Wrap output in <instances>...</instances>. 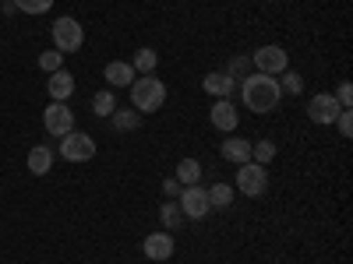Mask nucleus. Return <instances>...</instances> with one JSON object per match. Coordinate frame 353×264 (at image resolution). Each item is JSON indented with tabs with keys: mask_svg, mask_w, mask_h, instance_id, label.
<instances>
[{
	"mask_svg": "<svg viewBox=\"0 0 353 264\" xmlns=\"http://www.w3.org/2000/svg\"><path fill=\"white\" fill-rule=\"evenodd\" d=\"M241 96H244V106H248L251 113H272V109L279 106V99H283V88H279L276 78L254 71L251 78H244Z\"/></svg>",
	"mask_w": 353,
	"mask_h": 264,
	"instance_id": "1",
	"label": "nucleus"
},
{
	"mask_svg": "<svg viewBox=\"0 0 353 264\" xmlns=\"http://www.w3.org/2000/svg\"><path fill=\"white\" fill-rule=\"evenodd\" d=\"M163 102H166V85L159 78L145 74V78L131 81V106L138 113H156V109H163Z\"/></svg>",
	"mask_w": 353,
	"mask_h": 264,
	"instance_id": "2",
	"label": "nucleus"
},
{
	"mask_svg": "<svg viewBox=\"0 0 353 264\" xmlns=\"http://www.w3.org/2000/svg\"><path fill=\"white\" fill-rule=\"evenodd\" d=\"M53 46L61 50V53H78L81 50V43H85V28H81V21H74L71 14H64V18H57L53 21Z\"/></svg>",
	"mask_w": 353,
	"mask_h": 264,
	"instance_id": "3",
	"label": "nucleus"
},
{
	"mask_svg": "<svg viewBox=\"0 0 353 264\" xmlns=\"http://www.w3.org/2000/svg\"><path fill=\"white\" fill-rule=\"evenodd\" d=\"M265 187H269V169H265V166H258V162L237 166V190L241 194L258 197V194H265Z\"/></svg>",
	"mask_w": 353,
	"mask_h": 264,
	"instance_id": "4",
	"label": "nucleus"
},
{
	"mask_svg": "<svg viewBox=\"0 0 353 264\" xmlns=\"http://www.w3.org/2000/svg\"><path fill=\"white\" fill-rule=\"evenodd\" d=\"M286 67H290V56H286L283 46H261V50H254V71H258V74L276 78V74H283Z\"/></svg>",
	"mask_w": 353,
	"mask_h": 264,
	"instance_id": "5",
	"label": "nucleus"
},
{
	"mask_svg": "<svg viewBox=\"0 0 353 264\" xmlns=\"http://www.w3.org/2000/svg\"><path fill=\"white\" fill-rule=\"evenodd\" d=\"M61 155H64L68 162H88V159L96 155V141L88 138V134H81V131H78V134L71 131V134L61 138Z\"/></svg>",
	"mask_w": 353,
	"mask_h": 264,
	"instance_id": "6",
	"label": "nucleus"
},
{
	"mask_svg": "<svg viewBox=\"0 0 353 264\" xmlns=\"http://www.w3.org/2000/svg\"><path fill=\"white\" fill-rule=\"evenodd\" d=\"M209 208H212V204H209V190H205V187L194 184V187L181 190V212H184V219H205Z\"/></svg>",
	"mask_w": 353,
	"mask_h": 264,
	"instance_id": "7",
	"label": "nucleus"
},
{
	"mask_svg": "<svg viewBox=\"0 0 353 264\" xmlns=\"http://www.w3.org/2000/svg\"><path fill=\"white\" fill-rule=\"evenodd\" d=\"M43 124H46L50 134L64 138V134L74 131V113H71L64 102H53V106H46V113H43Z\"/></svg>",
	"mask_w": 353,
	"mask_h": 264,
	"instance_id": "8",
	"label": "nucleus"
},
{
	"mask_svg": "<svg viewBox=\"0 0 353 264\" xmlns=\"http://www.w3.org/2000/svg\"><path fill=\"white\" fill-rule=\"evenodd\" d=\"M339 102H336V96H329V92H321V96H311V102H307V116L314 124H336V116H339Z\"/></svg>",
	"mask_w": 353,
	"mask_h": 264,
	"instance_id": "9",
	"label": "nucleus"
},
{
	"mask_svg": "<svg viewBox=\"0 0 353 264\" xmlns=\"http://www.w3.org/2000/svg\"><path fill=\"white\" fill-rule=\"evenodd\" d=\"M141 250L149 261H170L173 257V236L170 232H152V236L141 243Z\"/></svg>",
	"mask_w": 353,
	"mask_h": 264,
	"instance_id": "10",
	"label": "nucleus"
},
{
	"mask_svg": "<svg viewBox=\"0 0 353 264\" xmlns=\"http://www.w3.org/2000/svg\"><path fill=\"white\" fill-rule=\"evenodd\" d=\"M46 88H50V99H53V102H64V99L74 92V78L61 67V71H53V74L46 78Z\"/></svg>",
	"mask_w": 353,
	"mask_h": 264,
	"instance_id": "11",
	"label": "nucleus"
},
{
	"mask_svg": "<svg viewBox=\"0 0 353 264\" xmlns=\"http://www.w3.org/2000/svg\"><path fill=\"white\" fill-rule=\"evenodd\" d=\"M201 88H205L209 96H216V99H226V96L233 92V78H230L226 71H212V74H205Z\"/></svg>",
	"mask_w": 353,
	"mask_h": 264,
	"instance_id": "12",
	"label": "nucleus"
},
{
	"mask_svg": "<svg viewBox=\"0 0 353 264\" xmlns=\"http://www.w3.org/2000/svg\"><path fill=\"white\" fill-rule=\"evenodd\" d=\"M209 116H212V124L219 131H233V127H237V109H233L230 99H216V106H212Z\"/></svg>",
	"mask_w": 353,
	"mask_h": 264,
	"instance_id": "13",
	"label": "nucleus"
},
{
	"mask_svg": "<svg viewBox=\"0 0 353 264\" xmlns=\"http://www.w3.org/2000/svg\"><path fill=\"white\" fill-rule=\"evenodd\" d=\"M223 159H226V162H237V166L251 162V144H248L244 138H226V141H223Z\"/></svg>",
	"mask_w": 353,
	"mask_h": 264,
	"instance_id": "14",
	"label": "nucleus"
},
{
	"mask_svg": "<svg viewBox=\"0 0 353 264\" xmlns=\"http://www.w3.org/2000/svg\"><path fill=\"white\" fill-rule=\"evenodd\" d=\"M103 78H106L113 88H124V85H131V81H134V67H131V64H124V60H113V64H106Z\"/></svg>",
	"mask_w": 353,
	"mask_h": 264,
	"instance_id": "15",
	"label": "nucleus"
},
{
	"mask_svg": "<svg viewBox=\"0 0 353 264\" xmlns=\"http://www.w3.org/2000/svg\"><path fill=\"white\" fill-rule=\"evenodd\" d=\"M181 187H194L198 180H201V166H198V159H181V166H176V176H173Z\"/></svg>",
	"mask_w": 353,
	"mask_h": 264,
	"instance_id": "16",
	"label": "nucleus"
},
{
	"mask_svg": "<svg viewBox=\"0 0 353 264\" xmlns=\"http://www.w3.org/2000/svg\"><path fill=\"white\" fill-rule=\"evenodd\" d=\"M110 116H113V131H117V134H128V131H138V124H141V116H138V109H113Z\"/></svg>",
	"mask_w": 353,
	"mask_h": 264,
	"instance_id": "17",
	"label": "nucleus"
},
{
	"mask_svg": "<svg viewBox=\"0 0 353 264\" xmlns=\"http://www.w3.org/2000/svg\"><path fill=\"white\" fill-rule=\"evenodd\" d=\"M50 166H53V152L46 148V144H39V148H32V152H28V169H32L36 176L50 173Z\"/></svg>",
	"mask_w": 353,
	"mask_h": 264,
	"instance_id": "18",
	"label": "nucleus"
},
{
	"mask_svg": "<svg viewBox=\"0 0 353 264\" xmlns=\"http://www.w3.org/2000/svg\"><path fill=\"white\" fill-rule=\"evenodd\" d=\"M156 64H159V53L145 46V50H138V53H134V64H131V67H134V71H141V74H152V71H156Z\"/></svg>",
	"mask_w": 353,
	"mask_h": 264,
	"instance_id": "19",
	"label": "nucleus"
},
{
	"mask_svg": "<svg viewBox=\"0 0 353 264\" xmlns=\"http://www.w3.org/2000/svg\"><path fill=\"white\" fill-rule=\"evenodd\" d=\"M14 4V11H21V14H46L50 8H53V0H11Z\"/></svg>",
	"mask_w": 353,
	"mask_h": 264,
	"instance_id": "20",
	"label": "nucleus"
},
{
	"mask_svg": "<svg viewBox=\"0 0 353 264\" xmlns=\"http://www.w3.org/2000/svg\"><path fill=\"white\" fill-rule=\"evenodd\" d=\"M230 201H233V187H230V184H212V187H209V204H216V208H226Z\"/></svg>",
	"mask_w": 353,
	"mask_h": 264,
	"instance_id": "21",
	"label": "nucleus"
},
{
	"mask_svg": "<svg viewBox=\"0 0 353 264\" xmlns=\"http://www.w3.org/2000/svg\"><path fill=\"white\" fill-rule=\"evenodd\" d=\"M251 159H254L258 166L272 162V159H276V144H272V141H258V144H251Z\"/></svg>",
	"mask_w": 353,
	"mask_h": 264,
	"instance_id": "22",
	"label": "nucleus"
},
{
	"mask_svg": "<svg viewBox=\"0 0 353 264\" xmlns=\"http://www.w3.org/2000/svg\"><path fill=\"white\" fill-rule=\"evenodd\" d=\"M113 109H117L113 92H96V99H92V113H96V116H110Z\"/></svg>",
	"mask_w": 353,
	"mask_h": 264,
	"instance_id": "23",
	"label": "nucleus"
},
{
	"mask_svg": "<svg viewBox=\"0 0 353 264\" xmlns=\"http://www.w3.org/2000/svg\"><path fill=\"white\" fill-rule=\"evenodd\" d=\"M61 64H64V53H61V50H46V53L39 56V67H43L46 74L61 71Z\"/></svg>",
	"mask_w": 353,
	"mask_h": 264,
	"instance_id": "24",
	"label": "nucleus"
},
{
	"mask_svg": "<svg viewBox=\"0 0 353 264\" xmlns=\"http://www.w3.org/2000/svg\"><path fill=\"white\" fill-rule=\"evenodd\" d=\"M181 222H184L181 204H163V226L166 229H181Z\"/></svg>",
	"mask_w": 353,
	"mask_h": 264,
	"instance_id": "25",
	"label": "nucleus"
},
{
	"mask_svg": "<svg viewBox=\"0 0 353 264\" xmlns=\"http://www.w3.org/2000/svg\"><path fill=\"white\" fill-rule=\"evenodd\" d=\"M283 92H293V96H297L301 92V74H293V71H283Z\"/></svg>",
	"mask_w": 353,
	"mask_h": 264,
	"instance_id": "26",
	"label": "nucleus"
},
{
	"mask_svg": "<svg viewBox=\"0 0 353 264\" xmlns=\"http://www.w3.org/2000/svg\"><path fill=\"white\" fill-rule=\"evenodd\" d=\"M336 127H339V134H343V138H350V134H353V116H350V109H339Z\"/></svg>",
	"mask_w": 353,
	"mask_h": 264,
	"instance_id": "27",
	"label": "nucleus"
},
{
	"mask_svg": "<svg viewBox=\"0 0 353 264\" xmlns=\"http://www.w3.org/2000/svg\"><path fill=\"white\" fill-rule=\"evenodd\" d=\"M336 102H339L343 109H350V102H353V88H350V81H343V85H339V92H336Z\"/></svg>",
	"mask_w": 353,
	"mask_h": 264,
	"instance_id": "28",
	"label": "nucleus"
},
{
	"mask_svg": "<svg viewBox=\"0 0 353 264\" xmlns=\"http://www.w3.org/2000/svg\"><path fill=\"white\" fill-rule=\"evenodd\" d=\"M244 71H248V60H244V56H237V60L230 64V71H226V74H230V78H237V74H244Z\"/></svg>",
	"mask_w": 353,
	"mask_h": 264,
	"instance_id": "29",
	"label": "nucleus"
},
{
	"mask_svg": "<svg viewBox=\"0 0 353 264\" xmlns=\"http://www.w3.org/2000/svg\"><path fill=\"white\" fill-rule=\"evenodd\" d=\"M181 190H184V187L176 184V180H163V194H170V197H173V194H181Z\"/></svg>",
	"mask_w": 353,
	"mask_h": 264,
	"instance_id": "30",
	"label": "nucleus"
},
{
	"mask_svg": "<svg viewBox=\"0 0 353 264\" xmlns=\"http://www.w3.org/2000/svg\"><path fill=\"white\" fill-rule=\"evenodd\" d=\"M0 4H11V0H0Z\"/></svg>",
	"mask_w": 353,
	"mask_h": 264,
	"instance_id": "31",
	"label": "nucleus"
}]
</instances>
